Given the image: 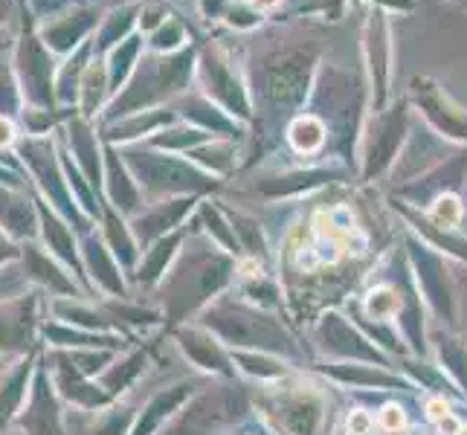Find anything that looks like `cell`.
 <instances>
[{
  "label": "cell",
  "mask_w": 467,
  "mask_h": 435,
  "mask_svg": "<svg viewBox=\"0 0 467 435\" xmlns=\"http://www.w3.org/2000/svg\"><path fill=\"white\" fill-rule=\"evenodd\" d=\"M462 435H467V430H462Z\"/></svg>",
  "instance_id": "cell-23"
},
{
  "label": "cell",
  "mask_w": 467,
  "mask_h": 435,
  "mask_svg": "<svg viewBox=\"0 0 467 435\" xmlns=\"http://www.w3.org/2000/svg\"><path fill=\"white\" fill-rule=\"evenodd\" d=\"M146 47L151 53H160V56L183 50V47H186V24L181 18H174V15H166V21L146 36Z\"/></svg>",
  "instance_id": "cell-12"
},
{
  "label": "cell",
  "mask_w": 467,
  "mask_h": 435,
  "mask_svg": "<svg viewBox=\"0 0 467 435\" xmlns=\"http://www.w3.org/2000/svg\"><path fill=\"white\" fill-rule=\"evenodd\" d=\"M412 93H415L418 105L424 108V114L439 128H444V131L453 137H467V134H462V131H467V114H462L459 108L450 105V99L436 82H430V78H415Z\"/></svg>",
  "instance_id": "cell-8"
},
{
  "label": "cell",
  "mask_w": 467,
  "mask_h": 435,
  "mask_svg": "<svg viewBox=\"0 0 467 435\" xmlns=\"http://www.w3.org/2000/svg\"><path fill=\"white\" fill-rule=\"evenodd\" d=\"M459 215H462V206H459L456 198H441L439 206H436V212H432V218H436L439 223H447V227H450V223H456Z\"/></svg>",
  "instance_id": "cell-15"
},
{
  "label": "cell",
  "mask_w": 467,
  "mask_h": 435,
  "mask_svg": "<svg viewBox=\"0 0 467 435\" xmlns=\"http://www.w3.org/2000/svg\"><path fill=\"white\" fill-rule=\"evenodd\" d=\"M366 427H368V418H366V415H358V418H354V430H358L360 435L366 432Z\"/></svg>",
  "instance_id": "cell-20"
},
{
  "label": "cell",
  "mask_w": 467,
  "mask_h": 435,
  "mask_svg": "<svg viewBox=\"0 0 467 435\" xmlns=\"http://www.w3.org/2000/svg\"><path fill=\"white\" fill-rule=\"evenodd\" d=\"M250 6L255 9V12H270V9H276V6H282V0H250Z\"/></svg>",
  "instance_id": "cell-19"
},
{
  "label": "cell",
  "mask_w": 467,
  "mask_h": 435,
  "mask_svg": "<svg viewBox=\"0 0 467 435\" xmlns=\"http://www.w3.org/2000/svg\"><path fill=\"white\" fill-rule=\"evenodd\" d=\"M317 64V53L305 47L276 50L262 61V82L265 96L273 105H296L308 96L311 70Z\"/></svg>",
  "instance_id": "cell-3"
},
{
  "label": "cell",
  "mask_w": 467,
  "mask_h": 435,
  "mask_svg": "<svg viewBox=\"0 0 467 435\" xmlns=\"http://www.w3.org/2000/svg\"><path fill=\"white\" fill-rule=\"evenodd\" d=\"M363 47H366L368 73H372V85H375V108H383L386 93H389V78H392V26L386 21V12L380 6H372L366 12Z\"/></svg>",
  "instance_id": "cell-5"
},
{
  "label": "cell",
  "mask_w": 467,
  "mask_h": 435,
  "mask_svg": "<svg viewBox=\"0 0 467 435\" xmlns=\"http://www.w3.org/2000/svg\"><path fill=\"white\" fill-rule=\"evenodd\" d=\"M93 38L82 44L73 56L61 58L58 76H56V102H78V88H82V76L93 61Z\"/></svg>",
  "instance_id": "cell-9"
},
{
  "label": "cell",
  "mask_w": 467,
  "mask_h": 435,
  "mask_svg": "<svg viewBox=\"0 0 467 435\" xmlns=\"http://www.w3.org/2000/svg\"><path fill=\"white\" fill-rule=\"evenodd\" d=\"M142 53H146V36H142V32H134L131 38L122 41L119 47H114V50L105 56L108 76H110V93H119V88L128 85V78L134 76Z\"/></svg>",
  "instance_id": "cell-10"
},
{
  "label": "cell",
  "mask_w": 467,
  "mask_h": 435,
  "mask_svg": "<svg viewBox=\"0 0 467 435\" xmlns=\"http://www.w3.org/2000/svg\"><path fill=\"white\" fill-rule=\"evenodd\" d=\"M198 70H201V78H203V90L209 96H218V99L227 105L233 114L247 117V93L241 88V82L235 78L233 67H230V58L223 50L213 44H203L198 50Z\"/></svg>",
  "instance_id": "cell-6"
},
{
  "label": "cell",
  "mask_w": 467,
  "mask_h": 435,
  "mask_svg": "<svg viewBox=\"0 0 467 435\" xmlns=\"http://www.w3.org/2000/svg\"><path fill=\"white\" fill-rule=\"evenodd\" d=\"M291 142L296 151H317L326 142V125H322L314 114H305L291 125Z\"/></svg>",
  "instance_id": "cell-13"
},
{
  "label": "cell",
  "mask_w": 467,
  "mask_h": 435,
  "mask_svg": "<svg viewBox=\"0 0 467 435\" xmlns=\"http://www.w3.org/2000/svg\"><path fill=\"white\" fill-rule=\"evenodd\" d=\"M102 15L105 12L85 4V0H73V4L50 15V18L38 21V36L50 47V53L61 61L93 38V32L102 24Z\"/></svg>",
  "instance_id": "cell-4"
},
{
  "label": "cell",
  "mask_w": 467,
  "mask_h": 435,
  "mask_svg": "<svg viewBox=\"0 0 467 435\" xmlns=\"http://www.w3.org/2000/svg\"><path fill=\"white\" fill-rule=\"evenodd\" d=\"M15 140H18V131H15L12 117H0V149H9Z\"/></svg>",
  "instance_id": "cell-16"
},
{
  "label": "cell",
  "mask_w": 467,
  "mask_h": 435,
  "mask_svg": "<svg viewBox=\"0 0 467 435\" xmlns=\"http://www.w3.org/2000/svg\"><path fill=\"white\" fill-rule=\"evenodd\" d=\"M140 15H142V4L140 0H128L122 6H114L110 12L102 15V24L99 29L93 32V53L105 58L114 47H119L122 41H128L137 32L140 24Z\"/></svg>",
  "instance_id": "cell-7"
},
{
  "label": "cell",
  "mask_w": 467,
  "mask_h": 435,
  "mask_svg": "<svg viewBox=\"0 0 467 435\" xmlns=\"http://www.w3.org/2000/svg\"><path fill=\"white\" fill-rule=\"evenodd\" d=\"M108 96H114L110 93V76H108V61L99 58V56H93L90 61V67L85 70L82 76V88H78V108H82V114L85 117H93L96 110L102 108V102L108 99Z\"/></svg>",
  "instance_id": "cell-11"
},
{
  "label": "cell",
  "mask_w": 467,
  "mask_h": 435,
  "mask_svg": "<svg viewBox=\"0 0 467 435\" xmlns=\"http://www.w3.org/2000/svg\"><path fill=\"white\" fill-rule=\"evenodd\" d=\"M24 93H21V82L15 76L12 58L0 56V117H9L21 108Z\"/></svg>",
  "instance_id": "cell-14"
},
{
  "label": "cell",
  "mask_w": 467,
  "mask_h": 435,
  "mask_svg": "<svg viewBox=\"0 0 467 435\" xmlns=\"http://www.w3.org/2000/svg\"><path fill=\"white\" fill-rule=\"evenodd\" d=\"M198 64L195 47L160 56V53H142L134 76L128 78L122 93L110 102V114H142L149 105H157L169 96L181 93L189 85V76Z\"/></svg>",
  "instance_id": "cell-1"
},
{
  "label": "cell",
  "mask_w": 467,
  "mask_h": 435,
  "mask_svg": "<svg viewBox=\"0 0 467 435\" xmlns=\"http://www.w3.org/2000/svg\"><path fill=\"white\" fill-rule=\"evenodd\" d=\"M15 15H18V4H15V0H0V29H4Z\"/></svg>",
  "instance_id": "cell-18"
},
{
  "label": "cell",
  "mask_w": 467,
  "mask_h": 435,
  "mask_svg": "<svg viewBox=\"0 0 467 435\" xmlns=\"http://www.w3.org/2000/svg\"><path fill=\"white\" fill-rule=\"evenodd\" d=\"M15 4H18V15H21V12L26 9V0H15Z\"/></svg>",
  "instance_id": "cell-21"
},
{
  "label": "cell",
  "mask_w": 467,
  "mask_h": 435,
  "mask_svg": "<svg viewBox=\"0 0 467 435\" xmlns=\"http://www.w3.org/2000/svg\"><path fill=\"white\" fill-rule=\"evenodd\" d=\"M18 18H21V26L12 44V67L21 82L24 102H29L32 108L50 110L56 102V76H58L61 61L50 53V47L41 41L36 15L26 9Z\"/></svg>",
  "instance_id": "cell-2"
},
{
  "label": "cell",
  "mask_w": 467,
  "mask_h": 435,
  "mask_svg": "<svg viewBox=\"0 0 467 435\" xmlns=\"http://www.w3.org/2000/svg\"><path fill=\"white\" fill-rule=\"evenodd\" d=\"M380 424L386 430H398V427H404V415H400V409H395V407H386L380 415Z\"/></svg>",
  "instance_id": "cell-17"
},
{
  "label": "cell",
  "mask_w": 467,
  "mask_h": 435,
  "mask_svg": "<svg viewBox=\"0 0 467 435\" xmlns=\"http://www.w3.org/2000/svg\"><path fill=\"white\" fill-rule=\"evenodd\" d=\"M453 4H459V6H464V9H467V0H453Z\"/></svg>",
  "instance_id": "cell-22"
}]
</instances>
